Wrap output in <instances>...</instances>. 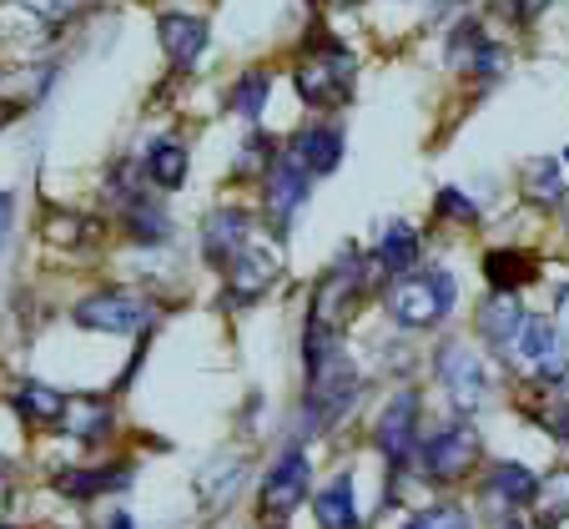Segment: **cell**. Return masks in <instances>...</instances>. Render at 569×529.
<instances>
[{
	"instance_id": "6da1fadb",
	"label": "cell",
	"mask_w": 569,
	"mask_h": 529,
	"mask_svg": "<svg viewBox=\"0 0 569 529\" xmlns=\"http://www.w3.org/2000/svg\"><path fill=\"white\" fill-rule=\"evenodd\" d=\"M292 87L308 107H338V101H348V87H353V56L328 36H312L308 56L292 71Z\"/></svg>"
},
{
	"instance_id": "7a4b0ae2",
	"label": "cell",
	"mask_w": 569,
	"mask_h": 529,
	"mask_svg": "<svg viewBox=\"0 0 569 529\" xmlns=\"http://www.w3.org/2000/svg\"><path fill=\"white\" fill-rule=\"evenodd\" d=\"M453 298H459V288L449 272H409L383 292V308L403 328H433L439 318H449Z\"/></svg>"
},
{
	"instance_id": "3957f363",
	"label": "cell",
	"mask_w": 569,
	"mask_h": 529,
	"mask_svg": "<svg viewBox=\"0 0 569 529\" xmlns=\"http://www.w3.org/2000/svg\"><path fill=\"white\" fill-rule=\"evenodd\" d=\"M151 318H157L151 298L127 292V288H107V292H91V298L76 302V323L97 328V333H141V328H151Z\"/></svg>"
},
{
	"instance_id": "277c9868",
	"label": "cell",
	"mask_w": 569,
	"mask_h": 529,
	"mask_svg": "<svg viewBox=\"0 0 569 529\" xmlns=\"http://www.w3.org/2000/svg\"><path fill=\"white\" fill-rule=\"evenodd\" d=\"M509 353L539 378V383H569V343L549 318H525Z\"/></svg>"
},
{
	"instance_id": "5b68a950",
	"label": "cell",
	"mask_w": 569,
	"mask_h": 529,
	"mask_svg": "<svg viewBox=\"0 0 569 529\" xmlns=\"http://www.w3.org/2000/svg\"><path fill=\"white\" fill-rule=\"evenodd\" d=\"M479 453H483L479 429H473V423H453V429L433 433V439L423 443L419 465H423V475H429L433 485H459L463 475H473Z\"/></svg>"
},
{
	"instance_id": "8992f818",
	"label": "cell",
	"mask_w": 569,
	"mask_h": 529,
	"mask_svg": "<svg viewBox=\"0 0 569 529\" xmlns=\"http://www.w3.org/2000/svg\"><path fill=\"white\" fill-rule=\"evenodd\" d=\"M439 378H443V389H449V399L459 403V413L483 409L489 393H495L489 368H483V358L473 353L469 343H443L439 348Z\"/></svg>"
},
{
	"instance_id": "52a82bcc",
	"label": "cell",
	"mask_w": 569,
	"mask_h": 529,
	"mask_svg": "<svg viewBox=\"0 0 569 529\" xmlns=\"http://www.w3.org/2000/svg\"><path fill=\"white\" fill-rule=\"evenodd\" d=\"M262 202H268V217L278 232H288L292 217H298V207L308 202V172H302L298 157H272L268 172H262Z\"/></svg>"
},
{
	"instance_id": "ba28073f",
	"label": "cell",
	"mask_w": 569,
	"mask_h": 529,
	"mask_svg": "<svg viewBox=\"0 0 569 529\" xmlns=\"http://www.w3.org/2000/svg\"><path fill=\"white\" fill-rule=\"evenodd\" d=\"M419 393L403 389L393 393V403L383 409V419H378V449H383V459L393 469H403L413 459V443H419Z\"/></svg>"
},
{
	"instance_id": "9c48e42d",
	"label": "cell",
	"mask_w": 569,
	"mask_h": 529,
	"mask_svg": "<svg viewBox=\"0 0 569 529\" xmlns=\"http://www.w3.org/2000/svg\"><path fill=\"white\" fill-rule=\"evenodd\" d=\"M222 272H227V298L232 302H258L262 292L272 288V278H278V252L258 248V238H252Z\"/></svg>"
},
{
	"instance_id": "30bf717a",
	"label": "cell",
	"mask_w": 569,
	"mask_h": 529,
	"mask_svg": "<svg viewBox=\"0 0 569 529\" xmlns=\"http://www.w3.org/2000/svg\"><path fill=\"white\" fill-rule=\"evenodd\" d=\"M363 288V262L358 258H343L328 278L318 282V292H312V313L308 323L312 328H328V333H338V313H343L348 302H353V292Z\"/></svg>"
},
{
	"instance_id": "8fae6325",
	"label": "cell",
	"mask_w": 569,
	"mask_h": 529,
	"mask_svg": "<svg viewBox=\"0 0 569 529\" xmlns=\"http://www.w3.org/2000/svg\"><path fill=\"white\" fill-rule=\"evenodd\" d=\"M308 479H312L308 453L288 449L278 465H272V475L262 479V509H268L272 519L288 515V509H298V499H308Z\"/></svg>"
},
{
	"instance_id": "7c38bea8",
	"label": "cell",
	"mask_w": 569,
	"mask_h": 529,
	"mask_svg": "<svg viewBox=\"0 0 569 529\" xmlns=\"http://www.w3.org/2000/svg\"><path fill=\"white\" fill-rule=\"evenodd\" d=\"M252 242V217L237 212V207H217L212 217H207L202 227V252L212 268H227V262L237 258V252Z\"/></svg>"
},
{
	"instance_id": "4fadbf2b",
	"label": "cell",
	"mask_w": 569,
	"mask_h": 529,
	"mask_svg": "<svg viewBox=\"0 0 569 529\" xmlns=\"http://www.w3.org/2000/svg\"><path fill=\"white\" fill-rule=\"evenodd\" d=\"M157 31H161V46H167V56H172L177 66H192L197 56L207 51V21H202V16L167 11L157 21Z\"/></svg>"
},
{
	"instance_id": "5bb4252c",
	"label": "cell",
	"mask_w": 569,
	"mask_h": 529,
	"mask_svg": "<svg viewBox=\"0 0 569 529\" xmlns=\"http://www.w3.org/2000/svg\"><path fill=\"white\" fill-rule=\"evenodd\" d=\"M292 157L302 162V172L308 177H328L338 172V162H343V131L333 127H312L298 137V147H292Z\"/></svg>"
},
{
	"instance_id": "9a60e30c",
	"label": "cell",
	"mask_w": 569,
	"mask_h": 529,
	"mask_svg": "<svg viewBox=\"0 0 569 529\" xmlns=\"http://www.w3.org/2000/svg\"><path fill=\"white\" fill-rule=\"evenodd\" d=\"M61 429L81 443H97L111 433V403L107 399H91V393H76L66 399V413H61Z\"/></svg>"
},
{
	"instance_id": "2e32d148",
	"label": "cell",
	"mask_w": 569,
	"mask_h": 529,
	"mask_svg": "<svg viewBox=\"0 0 569 529\" xmlns=\"http://www.w3.org/2000/svg\"><path fill=\"white\" fill-rule=\"evenodd\" d=\"M519 323H525V313H519V298H515V292H495V298L479 302V333L489 338L495 348L515 343Z\"/></svg>"
},
{
	"instance_id": "e0dca14e",
	"label": "cell",
	"mask_w": 569,
	"mask_h": 529,
	"mask_svg": "<svg viewBox=\"0 0 569 529\" xmlns=\"http://www.w3.org/2000/svg\"><path fill=\"white\" fill-rule=\"evenodd\" d=\"M483 278H489V288L495 292H519L525 282L539 278V258L535 252H489L483 258Z\"/></svg>"
},
{
	"instance_id": "ac0fdd59",
	"label": "cell",
	"mask_w": 569,
	"mask_h": 529,
	"mask_svg": "<svg viewBox=\"0 0 569 529\" xmlns=\"http://www.w3.org/2000/svg\"><path fill=\"white\" fill-rule=\"evenodd\" d=\"M535 489H539V479L529 475L525 465H495L489 469L483 495L495 499V505H505V509H519V505H535Z\"/></svg>"
},
{
	"instance_id": "d6986e66",
	"label": "cell",
	"mask_w": 569,
	"mask_h": 529,
	"mask_svg": "<svg viewBox=\"0 0 569 529\" xmlns=\"http://www.w3.org/2000/svg\"><path fill=\"white\" fill-rule=\"evenodd\" d=\"M525 197L539 207H559L569 197V182H565V162H555V157H539V162L525 167Z\"/></svg>"
},
{
	"instance_id": "ffe728a7",
	"label": "cell",
	"mask_w": 569,
	"mask_h": 529,
	"mask_svg": "<svg viewBox=\"0 0 569 529\" xmlns=\"http://www.w3.org/2000/svg\"><path fill=\"white\" fill-rule=\"evenodd\" d=\"M322 529H353L358 525V505H353V475H338L333 485L312 499Z\"/></svg>"
},
{
	"instance_id": "44dd1931",
	"label": "cell",
	"mask_w": 569,
	"mask_h": 529,
	"mask_svg": "<svg viewBox=\"0 0 569 529\" xmlns=\"http://www.w3.org/2000/svg\"><path fill=\"white\" fill-rule=\"evenodd\" d=\"M569 519V469H549L535 489V525L559 529Z\"/></svg>"
},
{
	"instance_id": "7402d4cb",
	"label": "cell",
	"mask_w": 569,
	"mask_h": 529,
	"mask_svg": "<svg viewBox=\"0 0 569 529\" xmlns=\"http://www.w3.org/2000/svg\"><path fill=\"white\" fill-rule=\"evenodd\" d=\"M127 479H131L127 469H66V475H56V489L66 499H97L107 489H121Z\"/></svg>"
},
{
	"instance_id": "603a6c76",
	"label": "cell",
	"mask_w": 569,
	"mask_h": 529,
	"mask_svg": "<svg viewBox=\"0 0 569 529\" xmlns=\"http://www.w3.org/2000/svg\"><path fill=\"white\" fill-rule=\"evenodd\" d=\"M413 262H419V232H413L409 222H393L383 232V242H378V268L383 272H409Z\"/></svg>"
},
{
	"instance_id": "cb8c5ba5",
	"label": "cell",
	"mask_w": 569,
	"mask_h": 529,
	"mask_svg": "<svg viewBox=\"0 0 569 529\" xmlns=\"http://www.w3.org/2000/svg\"><path fill=\"white\" fill-rule=\"evenodd\" d=\"M147 177L157 187H167V192L182 187L187 182V147L182 141H157V147L147 151Z\"/></svg>"
},
{
	"instance_id": "d4e9b609",
	"label": "cell",
	"mask_w": 569,
	"mask_h": 529,
	"mask_svg": "<svg viewBox=\"0 0 569 529\" xmlns=\"http://www.w3.org/2000/svg\"><path fill=\"white\" fill-rule=\"evenodd\" d=\"M16 409L31 423H61L66 399L56 389H46V383H21V389H16Z\"/></svg>"
},
{
	"instance_id": "484cf974",
	"label": "cell",
	"mask_w": 569,
	"mask_h": 529,
	"mask_svg": "<svg viewBox=\"0 0 569 529\" xmlns=\"http://www.w3.org/2000/svg\"><path fill=\"white\" fill-rule=\"evenodd\" d=\"M127 227L137 232L141 242H161L167 238V212H161L151 197H131L127 202Z\"/></svg>"
},
{
	"instance_id": "4316f807",
	"label": "cell",
	"mask_w": 569,
	"mask_h": 529,
	"mask_svg": "<svg viewBox=\"0 0 569 529\" xmlns=\"http://www.w3.org/2000/svg\"><path fill=\"white\" fill-rule=\"evenodd\" d=\"M262 107H268V71H248L242 81H237V91H232V111L252 121Z\"/></svg>"
},
{
	"instance_id": "83f0119b",
	"label": "cell",
	"mask_w": 569,
	"mask_h": 529,
	"mask_svg": "<svg viewBox=\"0 0 569 529\" xmlns=\"http://www.w3.org/2000/svg\"><path fill=\"white\" fill-rule=\"evenodd\" d=\"M403 529H473V525L459 505H433V509H423V515H413Z\"/></svg>"
},
{
	"instance_id": "f1b7e54d",
	"label": "cell",
	"mask_w": 569,
	"mask_h": 529,
	"mask_svg": "<svg viewBox=\"0 0 569 529\" xmlns=\"http://www.w3.org/2000/svg\"><path fill=\"white\" fill-rule=\"evenodd\" d=\"M433 207H439V217H443V222H463V227H469V222H479V207H473L469 197L459 192V187H443V192H439V202H433Z\"/></svg>"
},
{
	"instance_id": "f546056e",
	"label": "cell",
	"mask_w": 569,
	"mask_h": 529,
	"mask_svg": "<svg viewBox=\"0 0 569 529\" xmlns=\"http://www.w3.org/2000/svg\"><path fill=\"white\" fill-rule=\"evenodd\" d=\"M31 11H41L46 21H61V16H71L76 11V0H26Z\"/></svg>"
},
{
	"instance_id": "4dcf8cb0",
	"label": "cell",
	"mask_w": 569,
	"mask_h": 529,
	"mask_svg": "<svg viewBox=\"0 0 569 529\" xmlns=\"http://www.w3.org/2000/svg\"><path fill=\"white\" fill-rule=\"evenodd\" d=\"M545 429H549V433H555V439H559V443H569V403H559V409H555V413H545Z\"/></svg>"
},
{
	"instance_id": "1f68e13d",
	"label": "cell",
	"mask_w": 569,
	"mask_h": 529,
	"mask_svg": "<svg viewBox=\"0 0 569 529\" xmlns=\"http://www.w3.org/2000/svg\"><path fill=\"white\" fill-rule=\"evenodd\" d=\"M509 6H515V16H519V21H535V16L545 11L549 0H509Z\"/></svg>"
},
{
	"instance_id": "d6a6232c",
	"label": "cell",
	"mask_w": 569,
	"mask_h": 529,
	"mask_svg": "<svg viewBox=\"0 0 569 529\" xmlns=\"http://www.w3.org/2000/svg\"><path fill=\"white\" fill-rule=\"evenodd\" d=\"M6 227H11V197L0 192V238H6Z\"/></svg>"
},
{
	"instance_id": "836d02e7",
	"label": "cell",
	"mask_w": 569,
	"mask_h": 529,
	"mask_svg": "<svg viewBox=\"0 0 569 529\" xmlns=\"http://www.w3.org/2000/svg\"><path fill=\"white\" fill-rule=\"evenodd\" d=\"M111 529H131V519H127V515H117V519H111Z\"/></svg>"
},
{
	"instance_id": "e575fe53",
	"label": "cell",
	"mask_w": 569,
	"mask_h": 529,
	"mask_svg": "<svg viewBox=\"0 0 569 529\" xmlns=\"http://www.w3.org/2000/svg\"><path fill=\"white\" fill-rule=\"evenodd\" d=\"M505 529H525V525H519V519H509V525H505Z\"/></svg>"
},
{
	"instance_id": "d590c367",
	"label": "cell",
	"mask_w": 569,
	"mask_h": 529,
	"mask_svg": "<svg viewBox=\"0 0 569 529\" xmlns=\"http://www.w3.org/2000/svg\"><path fill=\"white\" fill-rule=\"evenodd\" d=\"M565 162H569V151H565Z\"/></svg>"
},
{
	"instance_id": "8d00e7d4",
	"label": "cell",
	"mask_w": 569,
	"mask_h": 529,
	"mask_svg": "<svg viewBox=\"0 0 569 529\" xmlns=\"http://www.w3.org/2000/svg\"><path fill=\"white\" fill-rule=\"evenodd\" d=\"M0 529H11V525H0Z\"/></svg>"
},
{
	"instance_id": "74e56055",
	"label": "cell",
	"mask_w": 569,
	"mask_h": 529,
	"mask_svg": "<svg viewBox=\"0 0 569 529\" xmlns=\"http://www.w3.org/2000/svg\"><path fill=\"white\" fill-rule=\"evenodd\" d=\"M272 529H278V525H272Z\"/></svg>"
}]
</instances>
